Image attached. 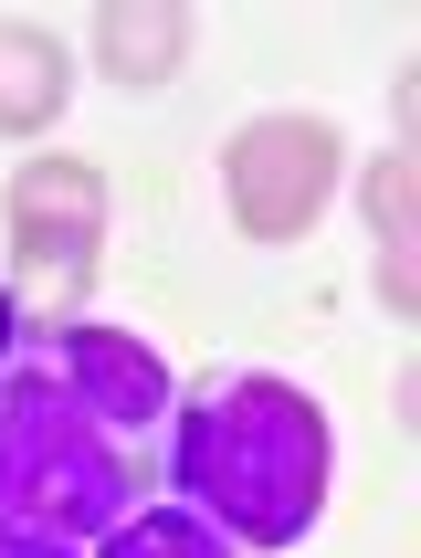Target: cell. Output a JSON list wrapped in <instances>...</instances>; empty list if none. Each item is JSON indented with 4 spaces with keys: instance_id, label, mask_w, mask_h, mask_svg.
<instances>
[{
    "instance_id": "6da1fadb",
    "label": "cell",
    "mask_w": 421,
    "mask_h": 558,
    "mask_svg": "<svg viewBox=\"0 0 421 558\" xmlns=\"http://www.w3.org/2000/svg\"><path fill=\"white\" fill-rule=\"evenodd\" d=\"M169 485L201 527L274 558L327 506V422L285 379H211L169 411Z\"/></svg>"
},
{
    "instance_id": "7a4b0ae2",
    "label": "cell",
    "mask_w": 421,
    "mask_h": 558,
    "mask_svg": "<svg viewBox=\"0 0 421 558\" xmlns=\"http://www.w3.org/2000/svg\"><path fill=\"white\" fill-rule=\"evenodd\" d=\"M148 442H127L106 411L63 379L53 338L0 359V527H32L53 548H106L148 496Z\"/></svg>"
},
{
    "instance_id": "3957f363",
    "label": "cell",
    "mask_w": 421,
    "mask_h": 558,
    "mask_svg": "<svg viewBox=\"0 0 421 558\" xmlns=\"http://www.w3.org/2000/svg\"><path fill=\"white\" fill-rule=\"evenodd\" d=\"M95 232H106V180L74 158H32L11 180V243H22V306L63 316L95 284Z\"/></svg>"
},
{
    "instance_id": "277c9868",
    "label": "cell",
    "mask_w": 421,
    "mask_h": 558,
    "mask_svg": "<svg viewBox=\"0 0 421 558\" xmlns=\"http://www.w3.org/2000/svg\"><path fill=\"white\" fill-rule=\"evenodd\" d=\"M221 180H232V221L253 243H296L305 221L327 211V190H337V126L253 117L232 148H221Z\"/></svg>"
},
{
    "instance_id": "5b68a950",
    "label": "cell",
    "mask_w": 421,
    "mask_h": 558,
    "mask_svg": "<svg viewBox=\"0 0 421 558\" xmlns=\"http://www.w3.org/2000/svg\"><path fill=\"white\" fill-rule=\"evenodd\" d=\"M53 359H63V379H74L127 442H148V453L169 442V369H158L137 338H117V327H63Z\"/></svg>"
},
{
    "instance_id": "8992f818",
    "label": "cell",
    "mask_w": 421,
    "mask_h": 558,
    "mask_svg": "<svg viewBox=\"0 0 421 558\" xmlns=\"http://www.w3.org/2000/svg\"><path fill=\"white\" fill-rule=\"evenodd\" d=\"M95 53L117 85H158V74H180L190 53V11H106L95 22Z\"/></svg>"
},
{
    "instance_id": "52a82bcc",
    "label": "cell",
    "mask_w": 421,
    "mask_h": 558,
    "mask_svg": "<svg viewBox=\"0 0 421 558\" xmlns=\"http://www.w3.org/2000/svg\"><path fill=\"white\" fill-rule=\"evenodd\" d=\"M63 106V53L32 22H0V126H53Z\"/></svg>"
},
{
    "instance_id": "ba28073f",
    "label": "cell",
    "mask_w": 421,
    "mask_h": 558,
    "mask_svg": "<svg viewBox=\"0 0 421 558\" xmlns=\"http://www.w3.org/2000/svg\"><path fill=\"white\" fill-rule=\"evenodd\" d=\"M95 558H232V537L201 527L190 506H137V517H127V527L106 537Z\"/></svg>"
},
{
    "instance_id": "9c48e42d",
    "label": "cell",
    "mask_w": 421,
    "mask_h": 558,
    "mask_svg": "<svg viewBox=\"0 0 421 558\" xmlns=\"http://www.w3.org/2000/svg\"><path fill=\"white\" fill-rule=\"evenodd\" d=\"M369 201H380V232H390V295L400 306H411V284H400V243H411V169H380V180H369Z\"/></svg>"
},
{
    "instance_id": "30bf717a",
    "label": "cell",
    "mask_w": 421,
    "mask_h": 558,
    "mask_svg": "<svg viewBox=\"0 0 421 558\" xmlns=\"http://www.w3.org/2000/svg\"><path fill=\"white\" fill-rule=\"evenodd\" d=\"M0 558H74V548H53V537H32V527H0Z\"/></svg>"
},
{
    "instance_id": "8fae6325",
    "label": "cell",
    "mask_w": 421,
    "mask_h": 558,
    "mask_svg": "<svg viewBox=\"0 0 421 558\" xmlns=\"http://www.w3.org/2000/svg\"><path fill=\"white\" fill-rule=\"evenodd\" d=\"M11 306H22V295H0V359H11Z\"/></svg>"
}]
</instances>
